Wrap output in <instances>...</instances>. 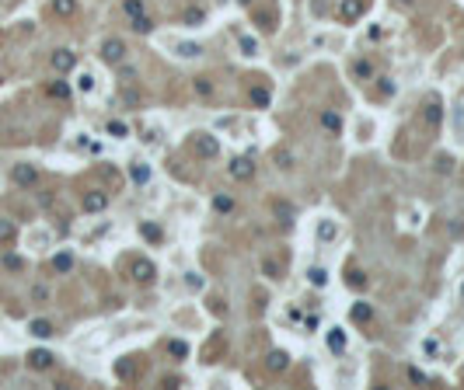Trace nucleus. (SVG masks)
<instances>
[{
  "label": "nucleus",
  "mask_w": 464,
  "mask_h": 390,
  "mask_svg": "<svg viewBox=\"0 0 464 390\" xmlns=\"http://www.w3.org/2000/svg\"><path fill=\"white\" fill-rule=\"evenodd\" d=\"M14 237V227L11 223H0V240H11Z\"/></svg>",
  "instance_id": "1"
}]
</instances>
